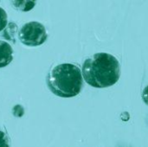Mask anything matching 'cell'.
Segmentation results:
<instances>
[{"mask_svg":"<svg viewBox=\"0 0 148 147\" xmlns=\"http://www.w3.org/2000/svg\"><path fill=\"white\" fill-rule=\"evenodd\" d=\"M12 113L16 117H23L24 113V109L21 105H16L12 109Z\"/></svg>","mask_w":148,"mask_h":147,"instance_id":"9","label":"cell"},{"mask_svg":"<svg viewBox=\"0 0 148 147\" xmlns=\"http://www.w3.org/2000/svg\"><path fill=\"white\" fill-rule=\"evenodd\" d=\"M49 89L56 96L72 98L78 95L83 86L81 68L72 63H61L54 66L48 76Z\"/></svg>","mask_w":148,"mask_h":147,"instance_id":"2","label":"cell"},{"mask_svg":"<svg viewBox=\"0 0 148 147\" xmlns=\"http://www.w3.org/2000/svg\"><path fill=\"white\" fill-rule=\"evenodd\" d=\"M142 99H143V101H144V102L148 105V86H147L145 88H144V90H143V92H142Z\"/></svg>","mask_w":148,"mask_h":147,"instance_id":"10","label":"cell"},{"mask_svg":"<svg viewBox=\"0 0 148 147\" xmlns=\"http://www.w3.org/2000/svg\"><path fill=\"white\" fill-rule=\"evenodd\" d=\"M0 147H10V139L5 132L0 130Z\"/></svg>","mask_w":148,"mask_h":147,"instance_id":"8","label":"cell"},{"mask_svg":"<svg viewBox=\"0 0 148 147\" xmlns=\"http://www.w3.org/2000/svg\"><path fill=\"white\" fill-rule=\"evenodd\" d=\"M17 32V26L14 23H10L7 24V26L4 29L3 32V37L7 39L8 41H11L12 42H16V34Z\"/></svg>","mask_w":148,"mask_h":147,"instance_id":"6","label":"cell"},{"mask_svg":"<svg viewBox=\"0 0 148 147\" xmlns=\"http://www.w3.org/2000/svg\"><path fill=\"white\" fill-rule=\"evenodd\" d=\"M8 24V15L6 11L0 7V31L3 30Z\"/></svg>","mask_w":148,"mask_h":147,"instance_id":"7","label":"cell"},{"mask_svg":"<svg viewBox=\"0 0 148 147\" xmlns=\"http://www.w3.org/2000/svg\"><path fill=\"white\" fill-rule=\"evenodd\" d=\"M84 81L93 88H104L114 85L121 76V66L116 57L108 53H96L82 65Z\"/></svg>","mask_w":148,"mask_h":147,"instance_id":"1","label":"cell"},{"mask_svg":"<svg viewBox=\"0 0 148 147\" xmlns=\"http://www.w3.org/2000/svg\"><path fill=\"white\" fill-rule=\"evenodd\" d=\"M11 3L13 7L19 11H23L27 12L32 10L35 5L36 2L35 1H26V0H21V1H11Z\"/></svg>","mask_w":148,"mask_h":147,"instance_id":"5","label":"cell"},{"mask_svg":"<svg viewBox=\"0 0 148 147\" xmlns=\"http://www.w3.org/2000/svg\"><path fill=\"white\" fill-rule=\"evenodd\" d=\"M13 60V49L6 41L0 40V68L8 66Z\"/></svg>","mask_w":148,"mask_h":147,"instance_id":"4","label":"cell"},{"mask_svg":"<svg viewBox=\"0 0 148 147\" xmlns=\"http://www.w3.org/2000/svg\"><path fill=\"white\" fill-rule=\"evenodd\" d=\"M18 38L21 42L26 46L36 47L46 42L48 33L42 23L31 21L22 26L18 31Z\"/></svg>","mask_w":148,"mask_h":147,"instance_id":"3","label":"cell"}]
</instances>
